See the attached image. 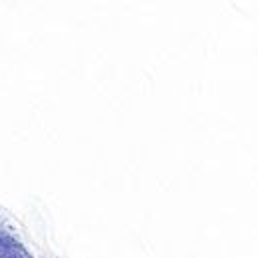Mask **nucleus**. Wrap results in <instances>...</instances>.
Returning <instances> with one entry per match:
<instances>
[{
	"instance_id": "f257e3e1",
	"label": "nucleus",
	"mask_w": 258,
	"mask_h": 258,
	"mask_svg": "<svg viewBox=\"0 0 258 258\" xmlns=\"http://www.w3.org/2000/svg\"><path fill=\"white\" fill-rule=\"evenodd\" d=\"M0 258H28L26 252L8 234L0 232Z\"/></svg>"
}]
</instances>
